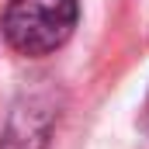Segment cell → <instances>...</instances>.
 Returning <instances> with one entry per match:
<instances>
[{
	"mask_svg": "<svg viewBox=\"0 0 149 149\" xmlns=\"http://www.w3.org/2000/svg\"><path fill=\"white\" fill-rule=\"evenodd\" d=\"M76 24V0H10L3 10V35L24 56L56 52Z\"/></svg>",
	"mask_w": 149,
	"mask_h": 149,
	"instance_id": "1",
	"label": "cell"
},
{
	"mask_svg": "<svg viewBox=\"0 0 149 149\" xmlns=\"http://www.w3.org/2000/svg\"><path fill=\"white\" fill-rule=\"evenodd\" d=\"M56 121V104L49 94H24L7 121L0 149H45L49 132Z\"/></svg>",
	"mask_w": 149,
	"mask_h": 149,
	"instance_id": "2",
	"label": "cell"
}]
</instances>
